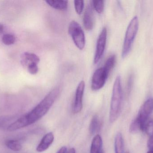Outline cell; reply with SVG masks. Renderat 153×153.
Here are the masks:
<instances>
[{
  "mask_svg": "<svg viewBox=\"0 0 153 153\" xmlns=\"http://www.w3.org/2000/svg\"><path fill=\"white\" fill-rule=\"evenodd\" d=\"M60 93L59 87L54 88L44 99L27 114L22 116L9 126V131H16L36 123L49 111Z\"/></svg>",
  "mask_w": 153,
  "mask_h": 153,
  "instance_id": "1",
  "label": "cell"
},
{
  "mask_svg": "<svg viewBox=\"0 0 153 153\" xmlns=\"http://www.w3.org/2000/svg\"><path fill=\"white\" fill-rule=\"evenodd\" d=\"M123 98L121 78L118 75L115 79L112 90L109 114L110 123L115 122L119 116L122 107Z\"/></svg>",
  "mask_w": 153,
  "mask_h": 153,
  "instance_id": "2",
  "label": "cell"
},
{
  "mask_svg": "<svg viewBox=\"0 0 153 153\" xmlns=\"http://www.w3.org/2000/svg\"><path fill=\"white\" fill-rule=\"evenodd\" d=\"M139 22L137 16H135L129 22L126 31L122 51V57H126L132 48L138 31Z\"/></svg>",
  "mask_w": 153,
  "mask_h": 153,
  "instance_id": "3",
  "label": "cell"
},
{
  "mask_svg": "<svg viewBox=\"0 0 153 153\" xmlns=\"http://www.w3.org/2000/svg\"><path fill=\"white\" fill-rule=\"evenodd\" d=\"M68 33L76 47L80 50H82L85 46V35L82 27L76 21L73 20L70 22Z\"/></svg>",
  "mask_w": 153,
  "mask_h": 153,
  "instance_id": "4",
  "label": "cell"
},
{
  "mask_svg": "<svg viewBox=\"0 0 153 153\" xmlns=\"http://www.w3.org/2000/svg\"><path fill=\"white\" fill-rule=\"evenodd\" d=\"M153 110V99L149 98L144 103L140 109L136 120L138 122L142 128V131H144L147 119Z\"/></svg>",
  "mask_w": 153,
  "mask_h": 153,
  "instance_id": "5",
  "label": "cell"
},
{
  "mask_svg": "<svg viewBox=\"0 0 153 153\" xmlns=\"http://www.w3.org/2000/svg\"><path fill=\"white\" fill-rule=\"evenodd\" d=\"M107 28L104 27L102 30L97 40L96 50L94 58V63L95 64L98 63L100 61L104 54L107 43Z\"/></svg>",
  "mask_w": 153,
  "mask_h": 153,
  "instance_id": "6",
  "label": "cell"
},
{
  "mask_svg": "<svg viewBox=\"0 0 153 153\" xmlns=\"http://www.w3.org/2000/svg\"><path fill=\"white\" fill-rule=\"evenodd\" d=\"M103 67H100L95 70L91 79V88L93 91H97L101 89L105 85L108 77Z\"/></svg>",
  "mask_w": 153,
  "mask_h": 153,
  "instance_id": "7",
  "label": "cell"
},
{
  "mask_svg": "<svg viewBox=\"0 0 153 153\" xmlns=\"http://www.w3.org/2000/svg\"><path fill=\"white\" fill-rule=\"evenodd\" d=\"M85 88V83L84 81L79 82L75 92V99L73 111L77 114L82 110L83 107V98Z\"/></svg>",
  "mask_w": 153,
  "mask_h": 153,
  "instance_id": "8",
  "label": "cell"
},
{
  "mask_svg": "<svg viewBox=\"0 0 153 153\" xmlns=\"http://www.w3.org/2000/svg\"><path fill=\"white\" fill-rule=\"evenodd\" d=\"M83 22L85 28L87 31H91L94 27V15L92 5H88L84 13Z\"/></svg>",
  "mask_w": 153,
  "mask_h": 153,
  "instance_id": "9",
  "label": "cell"
},
{
  "mask_svg": "<svg viewBox=\"0 0 153 153\" xmlns=\"http://www.w3.org/2000/svg\"><path fill=\"white\" fill-rule=\"evenodd\" d=\"M54 140V136L52 132H49L44 136L36 148L38 152H43L49 148Z\"/></svg>",
  "mask_w": 153,
  "mask_h": 153,
  "instance_id": "10",
  "label": "cell"
},
{
  "mask_svg": "<svg viewBox=\"0 0 153 153\" xmlns=\"http://www.w3.org/2000/svg\"><path fill=\"white\" fill-rule=\"evenodd\" d=\"M40 58L36 54L25 52L22 55L21 63L24 67L27 68L31 64H38Z\"/></svg>",
  "mask_w": 153,
  "mask_h": 153,
  "instance_id": "11",
  "label": "cell"
},
{
  "mask_svg": "<svg viewBox=\"0 0 153 153\" xmlns=\"http://www.w3.org/2000/svg\"><path fill=\"white\" fill-rule=\"evenodd\" d=\"M102 139L100 135L95 136L91 144V151L90 153H100L102 152Z\"/></svg>",
  "mask_w": 153,
  "mask_h": 153,
  "instance_id": "12",
  "label": "cell"
},
{
  "mask_svg": "<svg viewBox=\"0 0 153 153\" xmlns=\"http://www.w3.org/2000/svg\"><path fill=\"white\" fill-rule=\"evenodd\" d=\"M45 2L49 6L56 10H65L68 8L67 1H46Z\"/></svg>",
  "mask_w": 153,
  "mask_h": 153,
  "instance_id": "13",
  "label": "cell"
},
{
  "mask_svg": "<svg viewBox=\"0 0 153 153\" xmlns=\"http://www.w3.org/2000/svg\"><path fill=\"white\" fill-rule=\"evenodd\" d=\"M115 153H124V140L122 134L118 133L116 135L114 143Z\"/></svg>",
  "mask_w": 153,
  "mask_h": 153,
  "instance_id": "14",
  "label": "cell"
},
{
  "mask_svg": "<svg viewBox=\"0 0 153 153\" xmlns=\"http://www.w3.org/2000/svg\"><path fill=\"white\" fill-rule=\"evenodd\" d=\"M116 62V57L114 54L111 55L108 57L103 66L104 71L108 75H109L115 66Z\"/></svg>",
  "mask_w": 153,
  "mask_h": 153,
  "instance_id": "15",
  "label": "cell"
},
{
  "mask_svg": "<svg viewBox=\"0 0 153 153\" xmlns=\"http://www.w3.org/2000/svg\"><path fill=\"white\" fill-rule=\"evenodd\" d=\"M100 122L99 120V118L97 116L93 117L91 120L89 127V132L91 135L94 134L100 129Z\"/></svg>",
  "mask_w": 153,
  "mask_h": 153,
  "instance_id": "16",
  "label": "cell"
},
{
  "mask_svg": "<svg viewBox=\"0 0 153 153\" xmlns=\"http://www.w3.org/2000/svg\"><path fill=\"white\" fill-rule=\"evenodd\" d=\"M5 145L10 150L14 152H19L22 149L20 143L16 140H7L5 142Z\"/></svg>",
  "mask_w": 153,
  "mask_h": 153,
  "instance_id": "17",
  "label": "cell"
},
{
  "mask_svg": "<svg viewBox=\"0 0 153 153\" xmlns=\"http://www.w3.org/2000/svg\"><path fill=\"white\" fill-rule=\"evenodd\" d=\"M15 37L12 34H4L2 37V41L3 43L6 46L13 45L15 43Z\"/></svg>",
  "mask_w": 153,
  "mask_h": 153,
  "instance_id": "18",
  "label": "cell"
},
{
  "mask_svg": "<svg viewBox=\"0 0 153 153\" xmlns=\"http://www.w3.org/2000/svg\"><path fill=\"white\" fill-rule=\"evenodd\" d=\"M92 6L98 13H101L104 10V1H93Z\"/></svg>",
  "mask_w": 153,
  "mask_h": 153,
  "instance_id": "19",
  "label": "cell"
},
{
  "mask_svg": "<svg viewBox=\"0 0 153 153\" xmlns=\"http://www.w3.org/2000/svg\"><path fill=\"white\" fill-rule=\"evenodd\" d=\"M74 8L77 14L80 15L83 11L84 2L83 1H74Z\"/></svg>",
  "mask_w": 153,
  "mask_h": 153,
  "instance_id": "20",
  "label": "cell"
},
{
  "mask_svg": "<svg viewBox=\"0 0 153 153\" xmlns=\"http://www.w3.org/2000/svg\"><path fill=\"white\" fill-rule=\"evenodd\" d=\"M144 130L148 136H153V120H150L146 123Z\"/></svg>",
  "mask_w": 153,
  "mask_h": 153,
  "instance_id": "21",
  "label": "cell"
},
{
  "mask_svg": "<svg viewBox=\"0 0 153 153\" xmlns=\"http://www.w3.org/2000/svg\"><path fill=\"white\" fill-rule=\"evenodd\" d=\"M38 64L33 63L29 65L27 67L28 72L31 75H36L39 71Z\"/></svg>",
  "mask_w": 153,
  "mask_h": 153,
  "instance_id": "22",
  "label": "cell"
},
{
  "mask_svg": "<svg viewBox=\"0 0 153 153\" xmlns=\"http://www.w3.org/2000/svg\"><path fill=\"white\" fill-rule=\"evenodd\" d=\"M147 146L149 151L153 152V136L150 137L147 143Z\"/></svg>",
  "mask_w": 153,
  "mask_h": 153,
  "instance_id": "23",
  "label": "cell"
},
{
  "mask_svg": "<svg viewBox=\"0 0 153 153\" xmlns=\"http://www.w3.org/2000/svg\"><path fill=\"white\" fill-rule=\"evenodd\" d=\"M132 82H133V77L130 76L128 80V91L131 90V87H132Z\"/></svg>",
  "mask_w": 153,
  "mask_h": 153,
  "instance_id": "24",
  "label": "cell"
},
{
  "mask_svg": "<svg viewBox=\"0 0 153 153\" xmlns=\"http://www.w3.org/2000/svg\"><path fill=\"white\" fill-rule=\"evenodd\" d=\"M67 147L63 146L61 147L56 153H67Z\"/></svg>",
  "mask_w": 153,
  "mask_h": 153,
  "instance_id": "25",
  "label": "cell"
},
{
  "mask_svg": "<svg viewBox=\"0 0 153 153\" xmlns=\"http://www.w3.org/2000/svg\"><path fill=\"white\" fill-rule=\"evenodd\" d=\"M4 27L3 24L0 23V34L2 33L4 31Z\"/></svg>",
  "mask_w": 153,
  "mask_h": 153,
  "instance_id": "26",
  "label": "cell"
},
{
  "mask_svg": "<svg viewBox=\"0 0 153 153\" xmlns=\"http://www.w3.org/2000/svg\"><path fill=\"white\" fill-rule=\"evenodd\" d=\"M67 153H76V150L74 148H71Z\"/></svg>",
  "mask_w": 153,
  "mask_h": 153,
  "instance_id": "27",
  "label": "cell"
},
{
  "mask_svg": "<svg viewBox=\"0 0 153 153\" xmlns=\"http://www.w3.org/2000/svg\"><path fill=\"white\" fill-rule=\"evenodd\" d=\"M147 153H153V152H151V151H149V152H148Z\"/></svg>",
  "mask_w": 153,
  "mask_h": 153,
  "instance_id": "28",
  "label": "cell"
},
{
  "mask_svg": "<svg viewBox=\"0 0 153 153\" xmlns=\"http://www.w3.org/2000/svg\"><path fill=\"white\" fill-rule=\"evenodd\" d=\"M126 153H129V152H126Z\"/></svg>",
  "mask_w": 153,
  "mask_h": 153,
  "instance_id": "29",
  "label": "cell"
},
{
  "mask_svg": "<svg viewBox=\"0 0 153 153\" xmlns=\"http://www.w3.org/2000/svg\"><path fill=\"white\" fill-rule=\"evenodd\" d=\"M100 153H103V152L102 151V152Z\"/></svg>",
  "mask_w": 153,
  "mask_h": 153,
  "instance_id": "30",
  "label": "cell"
}]
</instances>
